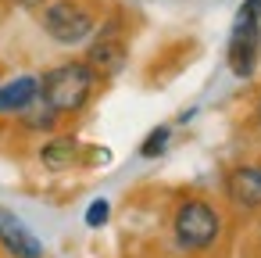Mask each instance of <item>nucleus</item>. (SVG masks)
<instances>
[{
  "mask_svg": "<svg viewBox=\"0 0 261 258\" xmlns=\"http://www.w3.org/2000/svg\"><path fill=\"white\" fill-rule=\"evenodd\" d=\"M168 233H172V247L179 254H186V258L211 254L225 237V208L204 194H186L175 201V208L168 215Z\"/></svg>",
  "mask_w": 261,
  "mask_h": 258,
  "instance_id": "obj_1",
  "label": "nucleus"
},
{
  "mask_svg": "<svg viewBox=\"0 0 261 258\" xmlns=\"http://www.w3.org/2000/svg\"><path fill=\"white\" fill-rule=\"evenodd\" d=\"M172 136H175V129H172L168 122H165V126H154V129L143 136V144H140V158H143V161H154V158H161V154L168 151Z\"/></svg>",
  "mask_w": 261,
  "mask_h": 258,
  "instance_id": "obj_11",
  "label": "nucleus"
},
{
  "mask_svg": "<svg viewBox=\"0 0 261 258\" xmlns=\"http://www.w3.org/2000/svg\"><path fill=\"white\" fill-rule=\"evenodd\" d=\"M11 122H18V129L22 133H33V136H50V133H58L61 129V115L43 101V97H36L18 119H11Z\"/></svg>",
  "mask_w": 261,
  "mask_h": 258,
  "instance_id": "obj_10",
  "label": "nucleus"
},
{
  "mask_svg": "<svg viewBox=\"0 0 261 258\" xmlns=\"http://www.w3.org/2000/svg\"><path fill=\"white\" fill-rule=\"evenodd\" d=\"M83 158H86V147H83V140H79L75 133H50V136L36 147L40 169H43V172H54V176L72 172L75 165H83Z\"/></svg>",
  "mask_w": 261,
  "mask_h": 258,
  "instance_id": "obj_8",
  "label": "nucleus"
},
{
  "mask_svg": "<svg viewBox=\"0 0 261 258\" xmlns=\"http://www.w3.org/2000/svg\"><path fill=\"white\" fill-rule=\"evenodd\" d=\"M36 22L47 33V40H54L58 47H79L97 33L100 11L90 0H47L36 11Z\"/></svg>",
  "mask_w": 261,
  "mask_h": 258,
  "instance_id": "obj_3",
  "label": "nucleus"
},
{
  "mask_svg": "<svg viewBox=\"0 0 261 258\" xmlns=\"http://www.w3.org/2000/svg\"><path fill=\"white\" fill-rule=\"evenodd\" d=\"M254 244H257V247H261V212H257V215H254Z\"/></svg>",
  "mask_w": 261,
  "mask_h": 258,
  "instance_id": "obj_15",
  "label": "nucleus"
},
{
  "mask_svg": "<svg viewBox=\"0 0 261 258\" xmlns=\"http://www.w3.org/2000/svg\"><path fill=\"white\" fill-rule=\"evenodd\" d=\"M100 86H104V79L83 58H68V61H58L40 72V97L61 115V122L79 119L93 104Z\"/></svg>",
  "mask_w": 261,
  "mask_h": 258,
  "instance_id": "obj_2",
  "label": "nucleus"
},
{
  "mask_svg": "<svg viewBox=\"0 0 261 258\" xmlns=\"http://www.w3.org/2000/svg\"><path fill=\"white\" fill-rule=\"evenodd\" d=\"M86 43H90V47H86L83 61H90L93 72H97L104 83L115 79V76H122V68L129 65V29H125V22H122L118 15L100 18L97 33H93Z\"/></svg>",
  "mask_w": 261,
  "mask_h": 258,
  "instance_id": "obj_4",
  "label": "nucleus"
},
{
  "mask_svg": "<svg viewBox=\"0 0 261 258\" xmlns=\"http://www.w3.org/2000/svg\"><path fill=\"white\" fill-rule=\"evenodd\" d=\"M250 126H254V133L261 136V90H257V97H254V108H250Z\"/></svg>",
  "mask_w": 261,
  "mask_h": 258,
  "instance_id": "obj_14",
  "label": "nucleus"
},
{
  "mask_svg": "<svg viewBox=\"0 0 261 258\" xmlns=\"http://www.w3.org/2000/svg\"><path fill=\"white\" fill-rule=\"evenodd\" d=\"M40 97V72H15L0 76V119H18L33 101Z\"/></svg>",
  "mask_w": 261,
  "mask_h": 258,
  "instance_id": "obj_9",
  "label": "nucleus"
},
{
  "mask_svg": "<svg viewBox=\"0 0 261 258\" xmlns=\"http://www.w3.org/2000/svg\"><path fill=\"white\" fill-rule=\"evenodd\" d=\"M4 4H8V8H18V11H33V15H36V11L47 4V0H4Z\"/></svg>",
  "mask_w": 261,
  "mask_h": 258,
  "instance_id": "obj_13",
  "label": "nucleus"
},
{
  "mask_svg": "<svg viewBox=\"0 0 261 258\" xmlns=\"http://www.w3.org/2000/svg\"><path fill=\"white\" fill-rule=\"evenodd\" d=\"M225 65L236 79H254L261 65V18L236 15L229 29V47H225Z\"/></svg>",
  "mask_w": 261,
  "mask_h": 258,
  "instance_id": "obj_5",
  "label": "nucleus"
},
{
  "mask_svg": "<svg viewBox=\"0 0 261 258\" xmlns=\"http://www.w3.org/2000/svg\"><path fill=\"white\" fill-rule=\"evenodd\" d=\"M83 222H86V229H104L111 222V201L108 197H93L86 204V212H83Z\"/></svg>",
  "mask_w": 261,
  "mask_h": 258,
  "instance_id": "obj_12",
  "label": "nucleus"
},
{
  "mask_svg": "<svg viewBox=\"0 0 261 258\" xmlns=\"http://www.w3.org/2000/svg\"><path fill=\"white\" fill-rule=\"evenodd\" d=\"M0 251L8 258H47L43 240L25 226V219L0 204Z\"/></svg>",
  "mask_w": 261,
  "mask_h": 258,
  "instance_id": "obj_7",
  "label": "nucleus"
},
{
  "mask_svg": "<svg viewBox=\"0 0 261 258\" xmlns=\"http://www.w3.org/2000/svg\"><path fill=\"white\" fill-rule=\"evenodd\" d=\"M222 201L236 215H257L261 212V158L236 161L222 172Z\"/></svg>",
  "mask_w": 261,
  "mask_h": 258,
  "instance_id": "obj_6",
  "label": "nucleus"
}]
</instances>
